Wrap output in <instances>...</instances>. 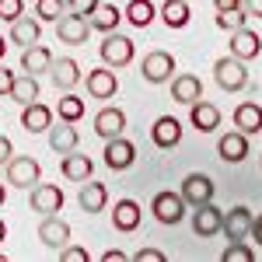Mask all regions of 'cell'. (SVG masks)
<instances>
[{
  "instance_id": "obj_3",
  "label": "cell",
  "mask_w": 262,
  "mask_h": 262,
  "mask_svg": "<svg viewBox=\"0 0 262 262\" xmlns=\"http://www.w3.org/2000/svg\"><path fill=\"white\" fill-rule=\"evenodd\" d=\"M213 81L221 91L227 95H234V91H242L245 84H248V74H245V63L238 56H221V60L213 63Z\"/></svg>"
},
{
  "instance_id": "obj_11",
  "label": "cell",
  "mask_w": 262,
  "mask_h": 262,
  "mask_svg": "<svg viewBox=\"0 0 262 262\" xmlns=\"http://www.w3.org/2000/svg\"><path fill=\"white\" fill-rule=\"evenodd\" d=\"M91 35V21L81 18V14H63L56 21V39L67 42V46H84Z\"/></svg>"
},
{
  "instance_id": "obj_41",
  "label": "cell",
  "mask_w": 262,
  "mask_h": 262,
  "mask_svg": "<svg viewBox=\"0 0 262 262\" xmlns=\"http://www.w3.org/2000/svg\"><path fill=\"white\" fill-rule=\"evenodd\" d=\"M11 84H14V74L0 63V95H11Z\"/></svg>"
},
{
  "instance_id": "obj_27",
  "label": "cell",
  "mask_w": 262,
  "mask_h": 262,
  "mask_svg": "<svg viewBox=\"0 0 262 262\" xmlns=\"http://www.w3.org/2000/svg\"><path fill=\"white\" fill-rule=\"evenodd\" d=\"M91 171H95V161H91L88 154L70 150V154L63 158V179H70V182H88V179H91Z\"/></svg>"
},
{
  "instance_id": "obj_30",
  "label": "cell",
  "mask_w": 262,
  "mask_h": 262,
  "mask_svg": "<svg viewBox=\"0 0 262 262\" xmlns=\"http://www.w3.org/2000/svg\"><path fill=\"white\" fill-rule=\"evenodd\" d=\"M88 21H91V28L95 32H116L122 21V11H116L112 4H98L91 14H88Z\"/></svg>"
},
{
  "instance_id": "obj_46",
  "label": "cell",
  "mask_w": 262,
  "mask_h": 262,
  "mask_svg": "<svg viewBox=\"0 0 262 262\" xmlns=\"http://www.w3.org/2000/svg\"><path fill=\"white\" fill-rule=\"evenodd\" d=\"M252 238H255V242L262 245V213L255 217V224H252Z\"/></svg>"
},
{
  "instance_id": "obj_38",
  "label": "cell",
  "mask_w": 262,
  "mask_h": 262,
  "mask_svg": "<svg viewBox=\"0 0 262 262\" xmlns=\"http://www.w3.org/2000/svg\"><path fill=\"white\" fill-rule=\"evenodd\" d=\"M98 4H101V0H67V11H70V14H81V18H88V14H91Z\"/></svg>"
},
{
  "instance_id": "obj_39",
  "label": "cell",
  "mask_w": 262,
  "mask_h": 262,
  "mask_svg": "<svg viewBox=\"0 0 262 262\" xmlns=\"http://www.w3.org/2000/svg\"><path fill=\"white\" fill-rule=\"evenodd\" d=\"M63 262H88V248H77V245H63L60 248Z\"/></svg>"
},
{
  "instance_id": "obj_50",
  "label": "cell",
  "mask_w": 262,
  "mask_h": 262,
  "mask_svg": "<svg viewBox=\"0 0 262 262\" xmlns=\"http://www.w3.org/2000/svg\"><path fill=\"white\" fill-rule=\"evenodd\" d=\"M189 4H192V0H189Z\"/></svg>"
},
{
  "instance_id": "obj_4",
  "label": "cell",
  "mask_w": 262,
  "mask_h": 262,
  "mask_svg": "<svg viewBox=\"0 0 262 262\" xmlns=\"http://www.w3.org/2000/svg\"><path fill=\"white\" fill-rule=\"evenodd\" d=\"M150 213L158 217V224L175 227V224H182V217H185V200H182L179 192H158V196L150 200Z\"/></svg>"
},
{
  "instance_id": "obj_36",
  "label": "cell",
  "mask_w": 262,
  "mask_h": 262,
  "mask_svg": "<svg viewBox=\"0 0 262 262\" xmlns=\"http://www.w3.org/2000/svg\"><path fill=\"white\" fill-rule=\"evenodd\" d=\"M221 259H224V262H252V259H255V252H252L245 242H231L227 248H224Z\"/></svg>"
},
{
  "instance_id": "obj_15",
  "label": "cell",
  "mask_w": 262,
  "mask_h": 262,
  "mask_svg": "<svg viewBox=\"0 0 262 262\" xmlns=\"http://www.w3.org/2000/svg\"><path fill=\"white\" fill-rule=\"evenodd\" d=\"M150 137H154V143H158L161 150H171V147H179V140H182V122L175 119V116H158Z\"/></svg>"
},
{
  "instance_id": "obj_35",
  "label": "cell",
  "mask_w": 262,
  "mask_h": 262,
  "mask_svg": "<svg viewBox=\"0 0 262 262\" xmlns=\"http://www.w3.org/2000/svg\"><path fill=\"white\" fill-rule=\"evenodd\" d=\"M245 21H248V14L242 7L238 11H217V28L221 32H238V28H245Z\"/></svg>"
},
{
  "instance_id": "obj_13",
  "label": "cell",
  "mask_w": 262,
  "mask_h": 262,
  "mask_svg": "<svg viewBox=\"0 0 262 262\" xmlns=\"http://www.w3.org/2000/svg\"><path fill=\"white\" fill-rule=\"evenodd\" d=\"M221 224H224V210L213 206V200L196 206V213H192V231L200 234V238H213V234H221Z\"/></svg>"
},
{
  "instance_id": "obj_7",
  "label": "cell",
  "mask_w": 262,
  "mask_h": 262,
  "mask_svg": "<svg viewBox=\"0 0 262 262\" xmlns=\"http://www.w3.org/2000/svg\"><path fill=\"white\" fill-rule=\"evenodd\" d=\"M137 161V147L133 140H126V137H112V140H105V168L108 171H126L129 164Z\"/></svg>"
},
{
  "instance_id": "obj_45",
  "label": "cell",
  "mask_w": 262,
  "mask_h": 262,
  "mask_svg": "<svg viewBox=\"0 0 262 262\" xmlns=\"http://www.w3.org/2000/svg\"><path fill=\"white\" fill-rule=\"evenodd\" d=\"M101 259H105V262H122V259H126V255H122L119 248H108V252H105Z\"/></svg>"
},
{
  "instance_id": "obj_31",
  "label": "cell",
  "mask_w": 262,
  "mask_h": 262,
  "mask_svg": "<svg viewBox=\"0 0 262 262\" xmlns=\"http://www.w3.org/2000/svg\"><path fill=\"white\" fill-rule=\"evenodd\" d=\"M192 18V11H189V0H164L161 4V21L168 28H185Z\"/></svg>"
},
{
  "instance_id": "obj_32",
  "label": "cell",
  "mask_w": 262,
  "mask_h": 262,
  "mask_svg": "<svg viewBox=\"0 0 262 262\" xmlns=\"http://www.w3.org/2000/svg\"><path fill=\"white\" fill-rule=\"evenodd\" d=\"M154 14H158V7H154L150 0H129V4H126V21H129L133 28H147V25L154 21Z\"/></svg>"
},
{
  "instance_id": "obj_43",
  "label": "cell",
  "mask_w": 262,
  "mask_h": 262,
  "mask_svg": "<svg viewBox=\"0 0 262 262\" xmlns=\"http://www.w3.org/2000/svg\"><path fill=\"white\" fill-rule=\"evenodd\" d=\"M14 158V143L7 140V137H0V164H7Z\"/></svg>"
},
{
  "instance_id": "obj_1",
  "label": "cell",
  "mask_w": 262,
  "mask_h": 262,
  "mask_svg": "<svg viewBox=\"0 0 262 262\" xmlns=\"http://www.w3.org/2000/svg\"><path fill=\"white\" fill-rule=\"evenodd\" d=\"M133 39L129 35H119V32H105V39L98 46V56L105 67H112V70H119L126 63H133Z\"/></svg>"
},
{
  "instance_id": "obj_49",
  "label": "cell",
  "mask_w": 262,
  "mask_h": 262,
  "mask_svg": "<svg viewBox=\"0 0 262 262\" xmlns=\"http://www.w3.org/2000/svg\"><path fill=\"white\" fill-rule=\"evenodd\" d=\"M4 200H7V189H4V185H0V206H4Z\"/></svg>"
},
{
  "instance_id": "obj_48",
  "label": "cell",
  "mask_w": 262,
  "mask_h": 262,
  "mask_svg": "<svg viewBox=\"0 0 262 262\" xmlns=\"http://www.w3.org/2000/svg\"><path fill=\"white\" fill-rule=\"evenodd\" d=\"M4 238H7V227H4V221H0V242H4Z\"/></svg>"
},
{
  "instance_id": "obj_14",
  "label": "cell",
  "mask_w": 262,
  "mask_h": 262,
  "mask_svg": "<svg viewBox=\"0 0 262 262\" xmlns=\"http://www.w3.org/2000/svg\"><path fill=\"white\" fill-rule=\"evenodd\" d=\"M262 53V39L245 25V28H238V32H231V56H238V60H255Z\"/></svg>"
},
{
  "instance_id": "obj_2",
  "label": "cell",
  "mask_w": 262,
  "mask_h": 262,
  "mask_svg": "<svg viewBox=\"0 0 262 262\" xmlns=\"http://www.w3.org/2000/svg\"><path fill=\"white\" fill-rule=\"evenodd\" d=\"M140 77L147 84H168L175 77V56L164 49H150L140 60Z\"/></svg>"
},
{
  "instance_id": "obj_37",
  "label": "cell",
  "mask_w": 262,
  "mask_h": 262,
  "mask_svg": "<svg viewBox=\"0 0 262 262\" xmlns=\"http://www.w3.org/2000/svg\"><path fill=\"white\" fill-rule=\"evenodd\" d=\"M25 14V0H0V21H14Z\"/></svg>"
},
{
  "instance_id": "obj_18",
  "label": "cell",
  "mask_w": 262,
  "mask_h": 262,
  "mask_svg": "<svg viewBox=\"0 0 262 262\" xmlns=\"http://www.w3.org/2000/svg\"><path fill=\"white\" fill-rule=\"evenodd\" d=\"M21 126H25L28 133H49V126H53V108L42 105V101L25 105V108H21Z\"/></svg>"
},
{
  "instance_id": "obj_16",
  "label": "cell",
  "mask_w": 262,
  "mask_h": 262,
  "mask_svg": "<svg viewBox=\"0 0 262 262\" xmlns=\"http://www.w3.org/2000/svg\"><path fill=\"white\" fill-rule=\"evenodd\" d=\"M49 74H53V84L60 88V91H74L77 84H81V67H77V60H70V56H63V60H53V67H49Z\"/></svg>"
},
{
  "instance_id": "obj_6",
  "label": "cell",
  "mask_w": 262,
  "mask_h": 262,
  "mask_svg": "<svg viewBox=\"0 0 262 262\" xmlns=\"http://www.w3.org/2000/svg\"><path fill=\"white\" fill-rule=\"evenodd\" d=\"M39 179H42V164L35 161L32 154H25V158H11V161H7V182H11V185H18V189H32Z\"/></svg>"
},
{
  "instance_id": "obj_22",
  "label": "cell",
  "mask_w": 262,
  "mask_h": 262,
  "mask_svg": "<svg viewBox=\"0 0 262 262\" xmlns=\"http://www.w3.org/2000/svg\"><path fill=\"white\" fill-rule=\"evenodd\" d=\"M171 98L179 101V105L200 101L203 98V81L196 74H179V77H171Z\"/></svg>"
},
{
  "instance_id": "obj_5",
  "label": "cell",
  "mask_w": 262,
  "mask_h": 262,
  "mask_svg": "<svg viewBox=\"0 0 262 262\" xmlns=\"http://www.w3.org/2000/svg\"><path fill=\"white\" fill-rule=\"evenodd\" d=\"M213 192H217V185H213L210 175H185V179H182V189H179V196L185 200V206H192V210L203 206V203H210Z\"/></svg>"
},
{
  "instance_id": "obj_29",
  "label": "cell",
  "mask_w": 262,
  "mask_h": 262,
  "mask_svg": "<svg viewBox=\"0 0 262 262\" xmlns=\"http://www.w3.org/2000/svg\"><path fill=\"white\" fill-rule=\"evenodd\" d=\"M49 147L56 150V154H70V150H77V129H74V122H63L53 129L49 126Z\"/></svg>"
},
{
  "instance_id": "obj_17",
  "label": "cell",
  "mask_w": 262,
  "mask_h": 262,
  "mask_svg": "<svg viewBox=\"0 0 262 262\" xmlns=\"http://www.w3.org/2000/svg\"><path fill=\"white\" fill-rule=\"evenodd\" d=\"M217 154H221L227 164H238L248 158V133L234 129V133H224L221 143H217Z\"/></svg>"
},
{
  "instance_id": "obj_19",
  "label": "cell",
  "mask_w": 262,
  "mask_h": 262,
  "mask_svg": "<svg viewBox=\"0 0 262 262\" xmlns=\"http://www.w3.org/2000/svg\"><path fill=\"white\" fill-rule=\"evenodd\" d=\"M189 122L200 129V133H213L217 126H221V108L217 105H210V101H192L189 105Z\"/></svg>"
},
{
  "instance_id": "obj_34",
  "label": "cell",
  "mask_w": 262,
  "mask_h": 262,
  "mask_svg": "<svg viewBox=\"0 0 262 262\" xmlns=\"http://www.w3.org/2000/svg\"><path fill=\"white\" fill-rule=\"evenodd\" d=\"M67 14V0H35V18L39 21H60Z\"/></svg>"
},
{
  "instance_id": "obj_21",
  "label": "cell",
  "mask_w": 262,
  "mask_h": 262,
  "mask_svg": "<svg viewBox=\"0 0 262 262\" xmlns=\"http://www.w3.org/2000/svg\"><path fill=\"white\" fill-rule=\"evenodd\" d=\"M112 224H116V231H122V234L137 231V227H140V203L137 200L112 203Z\"/></svg>"
},
{
  "instance_id": "obj_10",
  "label": "cell",
  "mask_w": 262,
  "mask_h": 262,
  "mask_svg": "<svg viewBox=\"0 0 262 262\" xmlns=\"http://www.w3.org/2000/svg\"><path fill=\"white\" fill-rule=\"evenodd\" d=\"M84 88L91 98H112L119 91V77L112 74V67H95L84 74Z\"/></svg>"
},
{
  "instance_id": "obj_26",
  "label": "cell",
  "mask_w": 262,
  "mask_h": 262,
  "mask_svg": "<svg viewBox=\"0 0 262 262\" xmlns=\"http://www.w3.org/2000/svg\"><path fill=\"white\" fill-rule=\"evenodd\" d=\"M49 67H53V53H49L46 46H39V42L21 53V70H25V74H35V77H39V74H49Z\"/></svg>"
},
{
  "instance_id": "obj_42",
  "label": "cell",
  "mask_w": 262,
  "mask_h": 262,
  "mask_svg": "<svg viewBox=\"0 0 262 262\" xmlns=\"http://www.w3.org/2000/svg\"><path fill=\"white\" fill-rule=\"evenodd\" d=\"M242 11L248 18H262V0H242Z\"/></svg>"
},
{
  "instance_id": "obj_33",
  "label": "cell",
  "mask_w": 262,
  "mask_h": 262,
  "mask_svg": "<svg viewBox=\"0 0 262 262\" xmlns=\"http://www.w3.org/2000/svg\"><path fill=\"white\" fill-rule=\"evenodd\" d=\"M56 119H63V122H77V119H84V98H77V95H63L60 101H56Z\"/></svg>"
},
{
  "instance_id": "obj_8",
  "label": "cell",
  "mask_w": 262,
  "mask_h": 262,
  "mask_svg": "<svg viewBox=\"0 0 262 262\" xmlns=\"http://www.w3.org/2000/svg\"><path fill=\"white\" fill-rule=\"evenodd\" d=\"M28 203H32V210H35V213H46V217H49V213H60V210H63L67 196H63L60 185H42V182H35Z\"/></svg>"
},
{
  "instance_id": "obj_47",
  "label": "cell",
  "mask_w": 262,
  "mask_h": 262,
  "mask_svg": "<svg viewBox=\"0 0 262 262\" xmlns=\"http://www.w3.org/2000/svg\"><path fill=\"white\" fill-rule=\"evenodd\" d=\"M4 53H7V42H4V35H0V60H4Z\"/></svg>"
},
{
  "instance_id": "obj_40",
  "label": "cell",
  "mask_w": 262,
  "mask_h": 262,
  "mask_svg": "<svg viewBox=\"0 0 262 262\" xmlns=\"http://www.w3.org/2000/svg\"><path fill=\"white\" fill-rule=\"evenodd\" d=\"M133 259L137 262H164V252H158V248H140Z\"/></svg>"
},
{
  "instance_id": "obj_24",
  "label": "cell",
  "mask_w": 262,
  "mask_h": 262,
  "mask_svg": "<svg viewBox=\"0 0 262 262\" xmlns=\"http://www.w3.org/2000/svg\"><path fill=\"white\" fill-rule=\"evenodd\" d=\"M122 129H126V112L122 108H101L98 116H95V133H98L101 140L119 137Z\"/></svg>"
},
{
  "instance_id": "obj_25",
  "label": "cell",
  "mask_w": 262,
  "mask_h": 262,
  "mask_svg": "<svg viewBox=\"0 0 262 262\" xmlns=\"http://www.w3.org/2000/svg\"><path fill=\"white\" fill-rule=\"evenodd\" d=\"M234 129H242V133H248V137L262 133V105L242 101V105L234 108Z\"/></svg>"
},
{
  "instance_id": "obj_12",
  "label": "cell",
  "mask_w": 262,
  "mask_h": 262,
  "mask_svg": "<svg viewBox=\"0 0 262 262\" xmlns=\"http://www.w3.org/2000/svg\"><path fill=\"white\" fill-rule=\"evenodd\" d=\"M39 242L46 245V248H53V252H60L63 245H70V224L60 221L56 213H49V217L39 224Z\"/></svg>"
},
{
  "instance_id": "obj_28",
  "label": "cell",
  "mask_w": 262,
  "mask_h": 262,
  "mask_svg": "<svg viewBox=\"0 0 262 262\" xmlns=\"http://www.w3.org/2000/svg\"><path fill=\"white\" fill-rule=\"evenodd\" d=\"M11 98L18 101L21 108L39 101V77L35 74H14V84H11Z\"/></svg>"
},
{
  "instance_id": "obj_9",
  "label": "cell",
  "mask_w": 262,
  "mask_h": 262,
  "mask_svg": "<svg viewBox=\"0 0 262 262\" xmlns=\"http://www.w3.org/2000/svg\"><path fill=\"white\" fill-rule=\"evenodd\" d=\"M252 224H255L252 210L248 206H234V210L224 213L221 231L227 234V242H245V238H252Z\"/></svg>"
},
{
  "instance_id": "obj_20",
  "label": "cell",
  "mask_w": 262,
  "mask_h": 262,
  "mask_svg": "<svg viewBox=\"0 0 262 262\" xmlns=\"http://www.w3.org/2000/svg\"><path fill=\"white\" fill-rule=\"evenodd\" d=\"M42 39V21L39 18H14L11 21V42L21 46V49H28V46H35Z\"/></svg>"
},
{
  "instance_id": "obj_23",
  "label": "cell",
  "mask_w": 262,
  "mask_h": 262,
  "mask_svg": "<svg viewBox=\"0 0 262 262\" xmlns=\"http://www.w3.org/2000/svg\"><path fill=\"white\" fill-rule=\"evenodd\" d=\"M77 203H81L84 213H101L105 210V203H108V189L101 185V182H81V192H77Z\"/></svg>"
},
{
  "instance_id": "obj_44",
  "label": "cell",
  "mask_w": 262,
  "mask_h": 262,
  "mask_svg": "<svg viewBox=\"0 0 262 262\" xmlns=\"http://www.w3.org/2000/svg\"><path fill=\"white\" fill-rule=\"evenodd\" d=\"M213 7H217V11H238L242 0H213Z\"/></svg>"
}]
</instances>
